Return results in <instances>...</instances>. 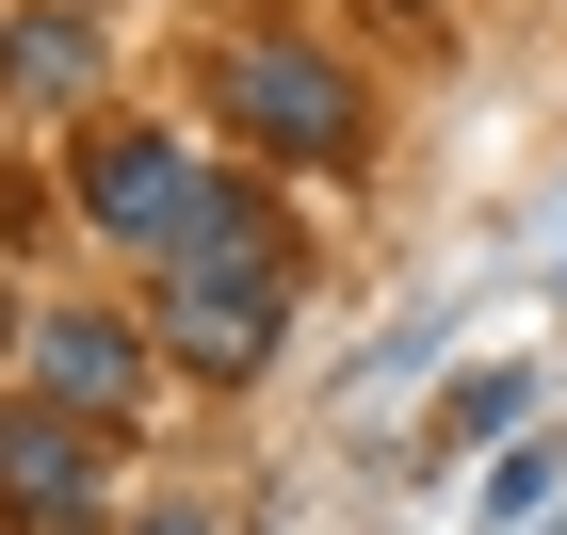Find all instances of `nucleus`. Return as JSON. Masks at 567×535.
<instances>
[{
  "instance_id": "obj_1",
  "label": "nucleus",
  "mask_w": 567,
  "mask_h": 535,
  "mask_svg": "<svg viewBox=\"0 0 567 535\" xmlns=\"http://www.w3.org/2000/svg\"><path fill=\"white\" fill-rule=\"evenodd\" d=\"M276 341H292V276H276V260H163V357L260 373Z\"/></svg>"
},
{
  "instance_id": "obj_2",
  "label": "nucleus",
  "mask_w": 567,
  "mask_h": 535,
  "mask_svg": "<svg viewBox=\"0 0 567 535\" xmlns=\"http://www.w3.org/2000/svg\"><path fill=\"white\" fill-rule=\"evenodd\" d=\"M227 114L260 163H357V82L324 49H227Z\"/></svg>"
},
{
  "instance_id": "obj_3",
  "label": "nucleus",
  "mask_w": 567,
  "mask_h": 535,
  "mask_svg": "<svg viewBox=\"0 0 567 535\" xmlns=\"http://www.w3.org/2000/svg\"><path fill=\"white\" fill-rule=\"evenodd\" d=\"M195 195H212V178L178 163L163 131H131V114H114V131H82V212H97V244H178V227H195Z\"/></svg>"
},
{
  "instance_id": "obj_4",
  "label": "nucleus",
  "mask_w": 567,
  "mask_h": 535,
  "mask_svg": "<svg viewBox=\"0 0 567 535\" xmlns=\"http://www.w3.org/2000/svg\"><path fill=\"white\" fill-rule=\"evenodd\" d=\"M0 519H49V535L97 519V422L82 405H0Z\"/></svg>"
},
{
  "instance_id": "obj_5",
  "label": "nucleus",
  "mask_w": 567,
  "mask_h": 535,
  "mask_svg": "<svg viewBox=\"0 0 567 535\" xmlns=\"http://www.w3.org/2000/svg\"><path fill=\"white\" fill-rule=\"evenodd\" d=\"M33 357H49V405H82V422H131V405H146V341H131V325H97V309L33 325Z\"/></svg>"
},
{
  "instance_id": "obj_6",
  "label": "nucleus",
  "mask_w": 567,
  "mask_h": 535,
  "mask_svg": "<svg viewBox=\"0 0 567 535\" xmlns=\"http://www.w3.org/2000/svg\"><path fill=\"white\" fill-rule=\"evenodd\" d=\"M0 82L33 97V114H82L97 97V17H17L0 33Z\"/></svg>"
},
{
  "instance_id": "obj_7",
  "label": "nucleus",
  "mask_w": 567,
  "mask_h": 535,
  "mask_svg": "<svg viewBox=\"0 0 567 535\" xmlns=\"http://www.w3.org/2000/svg\"><path fill=\"white\" fill-rule=\"evenodd\" d=\"M163 260H276V276H292V227H276V195H244V178H212V195H195V227H178Z\"/></svg>"
},
{
  "instance_id": "obj_8",
  "label": "nucleus",
  "mask_w": 567,
  "mask_h": 535,
  "mask_svg": "<svg viewBox=\"0 0 567 535\" xmlns=\"http://www.w3.org/2000/svg\"><path fill=\"white\" fill-rule=\"evenodd\" d=\"M146 535H212V519H146Z\"/></svg>"
}]
</instances>
